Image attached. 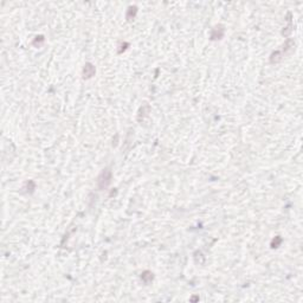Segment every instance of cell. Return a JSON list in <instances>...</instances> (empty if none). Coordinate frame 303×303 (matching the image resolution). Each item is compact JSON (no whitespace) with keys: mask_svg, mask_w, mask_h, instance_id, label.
Segmentation results:
<instances>
[{"mask_svg":"<svg viewBox=\"0 0 303 303\" xmlns=\"http://www.w3.org/2000/svg\"><path fill=\"white\" fill-rule=\"evenodd\" d=\"M142 280H143L145 283H149L150 281L153 280V273H152V272H149V271L143 272V275H142Z\"/></svg>","mask_w":303,"mask_h":303,"instance_id":"3957f363","label":"cell"},{"mask_svg":"<svg viewBox=\"0 0 303 303\" xmlns=\"http://www.w3.org/2000/svg\"><path fill=\"white\" fill-rule=\"evenodd\" d=\"M95 66H93L91 64H86L84 66V70H83V77L84 78H90L95 75Z\"/></svg>","mask_w":303,"mask_h":303,"instance_id":"7a4b0ae2","label":"cell"},{"mask_svg":"<svg viewBox=\"0 0 303 303\" xmlns=\"http://www.w3.org/2000/svg\"><path fill=\"white\" fill-rule=\"evenodd\" d=\"M281 241H282V239H281L280 237H277V241H273V243H272V248H277V245L280 244Z\"/></svg>","mask_w":303,"mask_h":303,"instance_id":"277c9868","label":"cell"},{"mask_svg":"<svg viewBox=\"0 0 303 303\" xmlns=\"http://www.w3.org/2000/svg\"><path fill=\"white\" fill-rule=\"evenodd\" d=\"M110 181H111V171L107 168V169H104V171L102 172L101 174H100V177H98V180H97L98 187L101 189H103V188L108 187Z\"/></svg>","mask_w":303,"mask_h":303,"instance_id":"6da1fadb","label":"cell"}]
</instances>
